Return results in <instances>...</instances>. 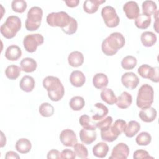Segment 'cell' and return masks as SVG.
<instances>
[{"label": "cell", "instance_id": "4dcf8cb0", "mask_svg": "<svg viewBox=\"0 0 159 159\" xmlns=\"http://www.w3.org/2000/svg\"><path fill=\"white\" fill-rule=\"evenodd\" d=\"M94 106L98 109L99 111L95 114L93 115L92 120L93 121L100 120L104 119V117H106L109 112L108 108L102 103H100V102L96 103L94 104Z\"/></svg>", "mask_w": 159, "mask_h": 159}, {"label": "cell", "instance_id": "d6a6232c", "mask_svg": "<svg viewBox=\"0 0 159 159\" xmlns=\"http://www.w3.org/2000/svg\"><path fill=\"white\" fill-rule=\"evenodd\" d=\"M69 105L72 110L80 111L84 107L85 105V101L83 98L79 96H76L71 98Z\"/></svg>", "mask_w": 159, "mask_h": 159}, {"label": "cell", "instance_id": "6da1fadb", "mask_svg": "<svg viewBox=\"0 0 159 159\" xmlns=\"http://www.w3.org/2000/svg\"><path fill=\"white\" fill-rule=\"evenodd\" d=\"M43 86L48 91V96L52 101H58L65 94V89L60 79L48 76L43 80Z\"/></svg>", "mask_w": 159, "mask_h": 159}, {"label": "cell", "instance_id": "bcb514c9", "mask_svg": "<svg viewBox=\"0 0 159 159\" xmlns=\"http://www.w3.org/2000/svg\"><path fill=\"white\" fill-rule=\"evenodd\" d=\"M61 153H60V152L57 150L55 149H52L51 150H50L48 153H47V158L48 159H51V158H60L61 156H60Z\"/></svg>", "mask_w": 159, "mask_h": 159}, {"label": "cell", "instance_id": "ab89813d", "mask_svg": "<svg viewBox=\"0 0 159 159\" xmlns=\"http://www.w3.org/2000/svg\"><path fill=\"white\" fill-rule=\"evenodd\" d=\"M27 7L25 1L24 0H14L11 3V7L14 12L18 13L24 12Z\"/></svg>", "mask_w": 159, "mask_h": 159}, {"label": "cell", "instance_id": "7bdbcfd3", "mask_svg": "<svg viewBox=\"0 0 159 159\" xmlns=\"http://www.w3.org/2000/svg\"><path fill=\"white\" fill-rule=\"evenodd\" d=\"M113 119L111 116H107L104 119H102L99 120L96 124V127L99 129L101 130H105L109 129L112 123Z\"/></svg>", "mask_w": 159, "mask_h": 159}, {"label": "cell", "instance_id": "d6986e66", "mask_svg": "<svg viewBox=\"0 0 159 159\" xmlns=\"http://www.w3.org/2000/svg\"><path fill=\"white\" fill-rule=\"evenodd\" d=\"M68 62L73 67H78L82 65L84 62V57L81 52L73 51L68 57Z\"/></svg>", "mask_w": 159, "mask_h": 159}, {"label": "cell", "instance_id": "b9f144b4", "mask_svg": "<svg viewBox=\"0 0 159 159\" xmlns=\"http://www.w3.org/2000/svg\"><path fill=\"white\" fill-rule=\"evenodd\" d=\"M77 29H78V22L76 20L75 18L71 17L70 22L68 24V25L61 29V30L63 32H65L68 35H72L76 32Z\"/></svg>", "mask_w": 159, "mask_h": 159}, {"label": "cell", "instance_id": "d4e9b609", "mask_svg": "<svg viewBox=\"0 0 159 159\" xmlns=\"http://www.w3.org/2000/svg\"><path fill=\"white\" fill-rule=\"evenodd\" d=\"M109 152V147L105 142H99L93 148V155L100 158H103L106 157Z\"/></svg>", "mask_w": 159, "mask_h": 159}, {"label": "cell", "instance_id": "f35d334b", "mask_svg": "<svg viewBox=\"0 0 159 159\" xmlns=\"http://www.w3.org/2000/svg\"><path fill=\"white\" fill-rule=\"evenodd\" d=\"M74 152L78 158H86L88 155V152L87 148L82 143H76L73 146Z\"/></svg>", "mask_w": 159, "mask_h": 159}, {"label": "cell", "instance_id": "836d02e7", "mask_svg": "<svg viewBox=\"0 0 159 159\" xmlns=\"http://www.w3.org/2000/svg\"><path fill=\"white\" fill-rule=\"evenodd\" d=\"M92 120H91L90 117L86 114L81 116L79 119L80 124L83 127V129L87 130H95L97 128L96 124L95 123H93Z\"/></svg>", "mask_w": 159, "mask_h": 159}, {"label": "cell", "instance_id": "ba28073f", "mask_svg": "<svg viewBox=\"0 0 159 159\" xmlns=\"http://www.w3.org/2000/svg\"><path fill=\"white\" fill-rule=\"evenodd\" d=\"M44 41L43 37L40 34H32L27 35L23 40V45L25 50L33 53L36 51L38 46L41 45Z\"/></svg>", "mask_w": 159, "mask_h": 159}, {"label": "cell", "instance_id": "7a4b0ae2", "mask_svg": "<svg viewBox=\"0 0 159 159\" xmlns=\"http://www.w3.org/2000/svg\"><path fill=\"white\" fill-rule=\"evenodd\" d=\"M125 42V38L121 33L113 32L102 41V51L107 56H112L124 46Z\"/></svg>", "mask_w": 159, "mask_h": 159}, {"label": "cell", "instance_id": "3957f363", "mask_svg": "<svg viewBox=\"0 0 159 159\" xmlns=\"http://www.w3.org/2000/svg\"><path fill=\"white\" fill-rule=\"evenodd\" d=\"M22 27L20 19L16 16H9L1 26L0 31L5 38L11 39L14 37Z\"/></svg>", "mask_w": 159, "mask_h": 159}, {"label": "cell", "instance_id": "7dc6e473", "mask_svg": "<svg viewBox=\"0 0 159 159\" xmlns=\"http://www.w3.org/2000/svg\"><path fill=\"white\" fill-rule=\"evenodd\" d=\"M5 158L6 159H11V158H17V159H19L20 158V157L19 156V155L13 152V151H8L7 152H6V155H5Z\"/></svg>", "mask_w": 159, "mask_h": 159}, {"label": "cell", "instance_id": "8fae6325", "mask_svg": "<svg viewBox=\"0 0 159 159\" xmlns=\"http://www.w3.org/2000/svg\"><path fill=\"white\" fill-rule=\"evenodd\" d=\"M129 154V148L124 143H117L112 149L109 159H126Z\"/></svg>", "mask_w": 159, "mask_h": 159}, {"label": "cell", "instance_id": "ee69618b", "mask_svg": "<svg viewBox=\"0 0 159 159\" xmlns=\"http://www.w3.org/2000/svg\"><path fill=\"white\" fill-rule=\"evenodd\" d=\"M133 158L134 159H147L152 158L153 159V157H151L147 151L145 150H137L134 152L133 155Z\"/></svg>", "mask_w": 159, "mask_h": 159}, {"label": "cell", "instance_id": "603a6c76", "mask_svg": "<svg viewBox=\"0 0 159 159\" xmlns=\"http://www.w3.org/2000/svg\"><path fill=\"white\" fill-rule=\"evenodd\" d=\"M37 67L36 61L30 57L23 58L20 61L21 70L25 73H31L34 71Z\"/></svg>", "mask_w": 159, "mask_h": 159}, {"label": "cell", "instance_id": "8992f818", "mask_svg": "<svg viewBox=\"0 0 159 159\" xmlns=\"http://www.w3.org/2000/svg\"><path fill=\"white\" fill-rule=\"evenodd\" d=\"M71 17L64 11L51 12L47 16V24L51 27H60L61 29L66 27L70 22Z\"/></svg>", "mask_w": 159, "mask_h": 159}, {"label": "cell", "instance_id": "4fadbf2b", "mask_svg": "<svg viewBox=\"0 0 159 159\" xmlns=\"http://www.w3.org/2000/svg\"><path fill=\"white\" fill-rule=\"evenodd\" d=\"M123 11L126 17L129 19H136L140 14V9L138 4L133 1L125 2L123 6Z\"/></svg>", "mask_w": 159, "mask_h": 159}, {"label": "cell", "instance_id": "f6af8a7d", "mask_svg": "<svg viewBox=\"0 0 159 159\" xmlns=\"http://www.w3.org/2000/svg\"><path fill=\"white\" fill-rule=\"evenodd\" d=\"M61 158H70V159H75L76 157V154L75 152L72 151L70 149H65L62 150L60 154Z\"/></svg>", "mask_w": 159, "mask_h": 159}, {"label": "cell", "instance_id": "7c38bea8", "mask_svg": "<svg viewBox=\"0 0 159 159\" xmlns=\"http://www.w3.org/2000/svg\"><path fill=\"white\" fill-rule=\"evenodd\" d=\"M122 84L127 88L134 89L139 83L138 76L133 72H126L121 77Z\"/></svg>", "mask_w": 159, "mask_h": 159}, {"label": "cell", "instance_id": "484cf974", "mask_svg": "<svg viewBox=\"0 0 159 159\" xmlns=\"http://www.w3.org/2000/svg\"><path fill=\"white\" fill-rule=\"evenodd\" d=\"M100 96L101 99L107 104L113 105L116 102L117 97L112 89L110 88H103Z\"/></svg>", "mask_w": 159, "mask_h": 159}, {"label": "cell", "instance_id": "60d3db41", "mask_svg": "<svg viewBox=\"0 0 159 159\" xmlns=\"http://www.w3.org/2000/svg\"><path fill=\"white\" fill-rule=\"evenodd\" d=\"M101 137L102 140L108 142H112L116 140L118 137L112 130L111 126L107 130H101Z\"/></svg>", "mask_w": 159, "mask_h": 159}, {"label": "cell", "instance_id": "4316f807", "mask_svg": "<svg viewBox=\"0 0 159 159\" xmlns=\"http://www.w3.org/2000/svg\"><path fill=\"white\" fill-rule=\"evenodd\" d=\"M140 40L143 46L150 47L153 46L156 43L157 36L152 32L145 31L141 34Z\"/></svg>", "mask_w": 159, "mask_h": 159}, {"label": "cell", "instance_id": "ac0fdd59", "mask_svg": "<svg viewBox=\"0 0 159 159\" xmlns=\"http://www.w3.org/2000/svg\"><path fill=\"white\" fill-rule=\"evenodd\" d=\"M132 97L131 94L127 91H124L118 98H117L116 104L120 109H127L132 104Z\"/></svg>", "mask_w": 159, "mask_h": 159}, {"label": "cell", "instance_id": "5b68a950", "mask_svg": "<svg viewBox=\"0 0 159 159\" xmlns=\"http://www.w3.org/2000/svg\"><path fill=\"white\" fill-rule=\"evenodd\" d=\"M43 16V11L39 6L32 7L27 12V18L25 20V28L29 31L37 30L41 24Z\"/></svg>", "mask_w": 159, "mask_h": 159}, {"label": "cell", "instance_id": "e0dca14e", "mask_svg": "<svg viewBox=\"0 0 159 159\" xmlns=\"http://www.w3.org/2000/svg\"><path fill=\"white\" fill-rule=\"evenodd\" d=\"M22 55L20 48L16 45L9 46L5 52V57L11 61L17 60Z\"/></svg>", "mask_w": 159, "mask_h": 159}, {"label": "cell", "instance_id": "f546056e", "mask_svg": "<svg viewBox=\"0 0 159 159\" xmlns=\"http://www.w3.org/2000/svg\"><path fill=\"white\" fill-rule=\"evenodd\" d=\"M142 7L143 14L148 16L154 15L155 12L157 11V6L156 3L151 0H147L143 1L142 4Z\"/></svg>", "mask_w": 159, "mask_h": 159}, {"label": "cell", "instance_id": "2e32d148", "mask_svg": "<svg viewBox=\"0 0 159 159\" xmlns=\"http://www.w3.org/2000/svg\"><path fill=\"white\" fill-rule=\"evenodd\" d=\"M70 81L75 87H81L85 83L86 77L81 71L75 70L70 74Z\"/></svg>", "mask_w": 159, "mask_h": 159}, {"label": "cell", "instance_id": "e575fe53", "mask_svg": "<svg viewBox=\"0 0 159 159\" xmlns=\"http://www.w3.org/2000/svg\"><path fill=\"white\" fill-rule=\"evenodd\" d=\"M137 62V58L135 57L127 55L122 58L121 61V66L124 70H132L135 67Z\"/></svg>", "mask_w": 159, "mask_h": 159}, {"label": "cell", "instance_id": "f1b7e54d", "mask_svg": "<svg viewBox=\"0 0 159 159\" xmlns=\"http://www.w3.org/2000/svg\"><path fill=\"white\" fill-rule=\"evenodd\" d=\"M151 17L145 14H139L135 20V26L140 29H145L148 28L151 23Z\"/></svg>", "mask_w": 159, "mask_h": 159}, {"label": "cell", "instance_id": "7402d4cb", "mask_svg": "<svg viewBox=\"0 0 159 159\" xmlns=\"http://www.w3.org/2000/svg\"><path fill=\"white\" fill-rule=\"evenodd\" d=\"M35 85V81L34 78L28 75L23 76L19 83L20 89L26 93L31 92L34 89Z\"/></svg>", "mask_w": 159, "mask_h": 159}, {"label": "cell", "instance_id": "cb8c5ba5", "mask_svg": "<svg viewBox=\"0 0 159 159\" xmlns=\"http://www.w3.org/2000/svg\"><path fill=\"white\" fill-rule=\"evenodd\" d=\"M15 147L16 150L20 153L25 154L30 151L32 144L29 139L26 138H21L16 142Z\"/></svg>", "mask_w": 159, "mask_h": 159}, {"label": "cell", "instance_id": "1f68e13d", "mask_svg": "<svg viewBox=\"0 0 159 159\" xmlns=\"http://www.w3.org/2000/svg\"><path fill=\"white\" fill-rule=\"evenodd\" d=\"M21 70V68L17 65H11L5 70V75L10 80H16L19 76Z\"/></svg>", "mask_w": 159, "mask_h": 159}, {"label": "cell", "instance_id": "9c48e42d", "mask_svg": "<svg viewBox=\"0 0 159 159\" xmlns=\"http://www.w3.org/2000/svg\"><path fill=\"white\" fill-rule=\"evenodd\" d=\"M138 73L143 78L150 79L152 81L158 83V67H152L148 65L143 64L137 69Z\"/></svg>", "mask_w": 159, "mask_h": 159}, {"label": "cell", "instance_id": "9a60e30c", "mask_svg": "<svg viewBox=\"0 0 159 159\" xmlns=\"http://www.w3.org/2000/svg\"><path fill=\"white\" fill-rule=\"evenodd\" d=\"M97 137V133L95 130H87L85 129H81L80 132V138L82 143L89 145L94 142Z\"/></svg>", "mask_w": 159, "mask_h": 159}, {"label": "cell", "instance_id": "681fc988", "mask_svg": "<svg viewBox=\"0 0 159 159\" xmlns=\"http://www.w3.org/2000/svg\"><path fill=\"white\" fill-rule=\"evenodd\" d=\"M158 10H157V11L155 12V13L154 14V16H155V23L154 25H153V27L155 28V31H156L157 32H158V29H157V21H158L157 17H158Z\"/></svg>", "mask_w": 159, "mask_h": 159}, {"label": "cell", "instance_id": "d590c367", "mask_svg": "<svg viewBox=\"0 0 159 159\" xmlns=\"http://www.w3.org/2000/svg\"><path fill=\"white\" fill-rule=\"evenodd\" d=\"M39 112L42 116L49 117L54 114V107L48 102H43L39 106Z\"/></svg>", "mask_w": 159, "mask_h": 159}, {"label": "cell", "instance_id": "74e56055", "mask_svg": "<svg viewBox=\"0 0 159 159\" xmlns=\"http://www.w3.org/2000/svg\"><path fill=\"white\" fill-rule=\"evenodd\" d=\"M127 125L126 122L123 119H117L114 123L111 125V129L113 132L117 136L120 135L122 132Z\"/></svg>", "mask_w": 159, "mask_h": 159}, {"label": "cell", "instance_id": "ffe728a7", "mask_svg": "<svg viewBox=\"0 0 159 159\" xmlns=\"http://www.w3.org/2000/svg\"><path fill=\"white\" fill-rule=\"evenodd\" d=\"M106 0H86L83 3V9L88 14L95 13L99 5L104 3Z\"/></svg>", "mask_w": 159, "mask_h": 159}, {"label": "cell", "instance_id": "c3c4849f", "mask_svg": "<svg viewBox=\"0 0 159 159\" xmlns=\"http://www.w3.org/2000/svg\"><path fill=\"white\" fill-rule=\"evenodd\" d=\"M66 6L70 7H76L80 3L79 0H66L65 1Z\"/></svg>", "mask_w": 159, "mask_h": 159}, {"label": "cell", "instance_id": "5bb4252c", "mask_svg": "<svg viewBox=\"0 0 159 159\" xmlns=\"http://www.w3.org/2000/svg\"><path fill=\"white\" fill-rule=\"evenodd\" d=\"M157 111L155 108L152 107H149L147 108L142 109L139 112V116L140 119L145 122H153L157 117Z\"/></svg>", "mask_w": 159, "mask_h": 159}, {"label": "cell", "instance_id": "44dd1931", "mask_svg": "<svg viewBox=\"0 0 159 159\" xmlns=\"http://www.w3.org/2000/svg\"><path fill=\"white\" fill-rule=\"evenodd\" d=\"M109 80L106 75L102 73H98L94 75L93 78V84L94 86L99 89L105 88L108 85Z\"/></svg>", "mask_w": 159, "mask_h": 159}, {"label": "cell", "instance_id": "8d00e7d4", "mask_svg": "<svg viewBox=\"0 0 159 159\" xmlns=\"http://www.w3.org/2000/svg\"><path fill=\"white\" fill-rule=\"evenodd\" d=\"M152 140L150 134L147 132H140L135 138V142L139 145L146 146L148 145Z\"/></svg>", "mask_w": 159, "mask_h": 159}, {"label": "cell", "instance_id": "277c9868", "mask_svg": "<svg viewBox=\"0 0 159 159\" xmlns=\"http://www.w3.org/2000/svg\"><path fill=\"white\" fill-rule=\"evenodd\" d=\"M154 98L153 88L147 84H144L139 88L136 99V104L140 109L151 107Z\"/></svg>", "mask_w": 159, "mask_h": 159}, {"label": "cell", "instance_id": "83f0119b", "mask_svg": "<svg viewBox=\"0 0 159 159\" xmlns=\"http://www.w3.org/2000/svg\"><path fill=\"white\" fill-rule=\"evenodd\" d=\"M140 130V124L135 120H131L127 124L124 133L126 137L131 138L136 135Z\"/></svg>", "mask_w": 159, "mask_h": 159}, {"label": "cell", "instance_id": "52a82bcc", "mask_svg": "<svg viewBox=\"0 0 159 159\" xmlns=\"http://www.w3.org/2000/svg\"><path fill=\"white\" fill-rule=\"evenodd\" d=\"M101 16L104 22L108 27H116L120 22V19L116 13V9L111 6H106L101 10Z\"/></svg>", "mask_w": 159, "mask_h": 159}, {"label": "cell", "instance_id": "30bf717a", "mask_svg": "<svg viewBox=\"0 0 159 159\" xmlns=\"http://www.w3.org/2000/svg\"><path fill=\"white\" fill-rule=\"evenodd\" d=\"M60 140L61 143L66 147H73L77 143V138L75 132L66 129L62 130L60 134Z\"/></svg>", "mask_w": 159, "mask_h": 159}]
</instances>
